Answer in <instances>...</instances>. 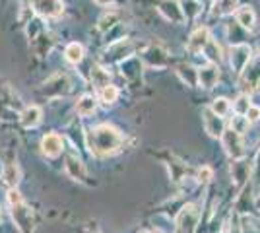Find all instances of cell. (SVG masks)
Wrapping results in <instances>:
<instances>
[{
	"instance_id": "obj_36",
	"label": "cell",
	"mask_w": 260,
	"mask_h": 233,
	"mask_svg": "<svg viewBox=\"0 0 260 233\" xmlns=\"http://www.w3.org/2000/svg\"><path fill=\"white\" fill-rule=\"evenodd\" d=\"M0 220H2V210H0Z\"/></svg>"
},
{
	"instance_id": "obj_22",
	"label": "cell",
	"mask_w": 260,
	"mask_h": 233,
	"mask_svg": "<svg viewBox=\"0 0 260 233\" xmlns=\"http://www.w3.org/2000/svg\"><path fill=\"white\" fill-rule=\"evenodd\" d=\"M233 12H237V0H216L214 14L223 16V14H233Z\"/></svg>"
},
{
	"instance_id": "obj_13",
	"label": "cell",
	"mask_w": 260,
	"mask_h": 233,
	"mask_svg": "<svg viewBox=\"0 0 260 233\" xmlns=\"http://www.w3.org/2000/svg\"><path fill=\"white\" fill-rule=\"evenodd\" d=\"M144 62L148 64V66H157L161 68L167 64V55H165V51H161L159 47H150L148 51H144Z\"/></svg>"
},
{
	"instance_id": "obj_21",
	"label": "cell",
	"mask_w": 260,
	"mask_h": 233,
	"mask_svg": "<svg viewBox=\"0 0 260 233\" xmlns=\"http://www.w3.org/2000/svg\"><path fill=\"white\" fill-rule=\"evenodd\" d=\"M91 80H93V86L99 89H103L105 86H109V72L101 66L91 68Z\"/></svg>"
},
{
	"instance_id": "obj_28",
	"label": "cell",
	"mask_w": 260,
	"mask_h": 233,
	"mask_svg": "<svg viewBox=\"0 0 260 233\" xmlns=\"http://www.w3.org/2000/svg\"><path fill=\"white\" fill-rule=\"evenodd\" d=\"M247 128H249V121H247L245 117H241V115L233 117V121H231V130H233V132L243 134Z\"/></svg>"
},
{
	"instance_id": "obj_11",
	"label": "cell",
	"mask_w": 260,
	"mask_h": 233,
	"mask_svg": "<svg viewBox=\"0 0 260 233\" xmlns=\"http://www.w3.org/2000/svg\"><path fill=\"white\" fill-rule=\"evenodd\" d=\"M41 150L49 157L58 155L62 152V138L58 134H47V136H43V140H41Z\"/></svg>"
},
{
	"instance_id": "obj_33",
	"label": "cell",
	"mask_w": 260,
	"mask_h": 233,
	"mask_svg": "<svg viewBox=\"0 0 260 233\" xmlns=\"http://www.w3.org/2000/svg\"><path fill=\"white\" fill-rule=\"evenodd\" d=\"M212 179V169L208 165H204L200 171H198V181H202V183H208Z\"/></svg>"
},
{
	"instance_id": "obj_24",
	"label": "cell",
	"mask_w": 260,
	"mask_h": 233,
	"mask_svg": "<svg viewBox=\"0 0 260 233\" xmlns=\"http://www.w3.org/2000/svg\"><path fill=\"white\" fill-rule=\"evenodd\" d=\"M249 107H250V99H249V95H247V93L239 95L237 99L233 101V111L237 113V115H241V117H245V115H247Z\"/></svg>"
},
{
	"instance_id": "obj_6",
	"label": "cell",
	"mask_w": 260,
	"mask_h": 233,
	"mask_svg": "<svg viewBox=\"0 0 260 233\" xmlns=\"http://www.w3.org/2000/svg\"><path fill=\"white\" fill-rule=\"evenodd\" d=\"M202 117H204V128H206V132L212 138H221V134L225 132V122H223V119L217 117L216 113H212L210 107L204 109Z\"/></svg>"
},
{
	"instance_id": "obj_10",
	"label": "cell",
	"mask_w": 260,
	"mask_h": 233,
	"mask_svg": "<svg viewBox=\"0 0 260 233\" xmlns=\"http://www.w3.org/2000/svg\"><path fill=\"white\" fill-rule=\"evenodd\" d=\"M219 80V70L216 64H208V66L198 70V84L202 88H214Z\"/></svg>"
},
{
	"instance_id": "obj_37",
	"label": "cell",
	"mask_w": 260,
	"mask_h": 233,
	"mask_svg": "<svg viewBox=\"0 0 260 233\" xmlns=\"http://www.w3.org/2000/svg\"><path fill=\"white\" fill-rule=\"evenodd\" d=\"M196 2H204V0H196Z\"/></svg>"
},
{
	"instance_id": "obj_19",
	"label": "cell",
	"mask_w": 260,
	"mask_h": 233,
	"mask_svg": "<svg viewBox=\"0 0 260 233\" xmlns=\"http://www.w3.org/2000/svg\"><path fill=\"white\" fill-rule=\"evenodd\" d=\"M2 181H4L10 189H14V187L20 183V169H18L16 163H10V165L4 167V171H2Z\"/></svg>"
},
{
	"instance_id": "obj_9",
	"label": "cell",
	"mask_w": 260,
	"mask_h": 233,
	"mask_svg": "<svg viewBox=\"0 0 260 233\" xmlns=\"http://www.w3.org/2000/svg\"><path fill=\"white\" fill-rule=\"evenodd\" d=\"M208 41H210V35H208V29L206 27H198L194 34L190 35V39H188V51L196 55V53H202L204 49H206Z\"/></svg>"
},
{
	"instance_id": "obj_1",
	"label": "cell",
	"mask_w": 260,
	"mask_h": 233,
	"mask_svg": "<svg viewBox=\"0 0 260 233\" xmlns=\"http://www.w3.org/2000/svg\"><path fill=\"white\" fill-rule=\"evenodd\" d=\"M120 142H122V136L117 128L109 126V124H99L95 126L89 136H87V144H89V150L98 155H107L117 152L120 148Z\"/></svg>"
},
{
	"instance_id": "obj_4",
	"label": "cell",
	"mask_w": 260,
	"mask_h": 233,
	"mask_svg": "<svg viewBox=\"0 0 260 233\" xmlns=\"http://www.w3.org/2000/svg\"><path fill=\"white\" fill-rule=\"evenodd\" d=\"M221 142H223V148L231 159H241L245 157V146H243V140H241V134L233 132L231 128L225 130L221 134Z\"/></svg>"
},
{
	"instance_id": "obj_3",
	"label": "cell",
	"mask_w": 260,
	"mask_h": 233,
	"mask_svg": "<svg viewBox=\"0 0 260 233\" xmlns=\"http://www.w3.org/2000/svg\"><path fill=\"white\" fill-rule=\"evenodd\" d=\"M198 216L200 214H198V208L194 204H186L177 218V233H194Z\"/></svg>"
},
{
	"instance_id": "obj_15",
	"label": "cell",
	"mask_w": 260,
	"mask_h": 233,
	"mask_svg": "<svg viewBox=\"0 0 260 233\" xmlns=\"http://www.w3.org/2000/svg\"><path fill=\"white\" fill-rule=\"evenodd\" d=\"M66 173L72 179H76V181H84V177H86V167H84V163L78 159L76 155H68L66 157Z\"/></svg>"
},
{
	"instance_id": "obj_25",
	"label": "cell",
	"mask_w": 260,
	"mask_h": 233,
	"mask_svg": "<svg viewBox=\"0 0 260 233\" xmlns=\"http://www.w3.org/2000/svg\"><path fill=\"white\" fill-rule=\"evenodd\" d=\"M99 97H101V101L103 103H115L117 101V97H119V89L115 88V86H105L103 89H99Z\"/></svg>"
},
{
	"instance_id": "obj_20",
	"label": "cell",
	"mask_w": 260,
	"mask_h": 233,
	"mask_svg": "<svg viewBox=\"0 0 260 233\" xmlns=\"http://www.w3.org/2000/svg\"><path fill=\"white\" fill-rule=\"evenodd\" d=\"M64 56L70 64H78V62H82V58H84V47L80 43H70L66 47Z\"/></svg>"
},
{
	"instance_id": "obj_16",
	"label": "cell",
	"mask_w": 260,
	"mask_h": 233,
	"mask_svg": "<svg viewBox=\"0 0 260 233\" xmlns=\"http://www.w3.org/2000/svg\"><path fill=\"white\" fill-rule=\"evenodd\" d=\"M41 121V109L39 107H27V109H23L22 115H20V122H22L23 128H33V126H37Z\"/></svg>"
},
{
	"instance_id": "obj_32",
	"label": "cell",
	"mask_w": 260,
	"mask_h": 233,
	"mask_svg": "<svg viewBox=\"0 0 260 233\" xmlns=\"http://www.w3.org/2000/svg\"><path fill=\"white\" fill-rule=\"evenodd\" d=\"M8 202H10V206H18V204H22V194L18 192L16 189H10L8 190Z\"/></svg>"
},
{
	"instance_id": "obj_34",
	"label": "cell",
	"mask_w": 260,
	"mask_h": 233,
	"mask_svg": "<svg viewBox=\"0 0 260 233\" xmlns=\"http://www.w3.org/2000/svg\"><path fill=\"white\" fill-rule=\"evenodd\" d=\"M95 2H98V4H101V6H107V4H111L113 0H95Z\"/></svg>"
},
{
	"instance_id": "obj_12",
	"label": "cell",
	"mask_w": 260,
	"mask_h": 233,
	"mask_svg": "<svg viewBox=\"0 0 260 233\" xmlns=\"http://www.w3.org/2000/svg\"><path fill=\"white\" fill-rule=\"evenodd\" d=\"M12 216H14L16 223L20 225V229H22V231H27V227H29L33 222V216H31V210H29L23 202L18 204V206H12Z\"/></svg>"
},
{
	"instance_id": "obj_29",
	"label": "cell",
	"mask_w": 260,
	"mask_h": 233,
	"mask_svg": "<svg viewBox=\"0 0 260 233\" xmlns=\"http://www.w3.org/2000/svg\"><path fill=\"white\" fill-rule=\"evenodd\" d=\"M206 53H212V55L208 56L212 62H219L221 60V55H219V47L216 45V41H208V45H206V49H204Z\"/></svg>"
},
{
	"instance_id": "obj_5",
	"label": "cell",
	"mask_w": 260,
	"mask_h": 233,
	"mask_svg": "<svg viewBox=\"0 0 260 233\" xmlns=\"http://www.w3.org/2000/svg\"><path fill=\"white\" fill-rule=\"evenodd\" d=\"M68 89H70V80H68V76L66 74H56L49 82H45L43 93L49 95V97H60V95L68 93Z\"/></svg>"
},
{
	"instance_id": "obj_18",
	"label": "cell",
	"mask_w": 260,
	"mask_h": 233,
	"mask_svg": "<svg viewBox=\"0 0 260 233\" xmlns=\"http://www.w3.org/2000/svg\"><path fill=\"white\" fill-rule=\"evenodd\" d=\"M95 109H98V99L93 95H82L76 103V111L82 117H89Z\"/></svg>"
},
{
	"instance_id": "obj_8",
	"label": "cell",
	"mask_w": 260,
	"mask_h": 233,
	"mask_svg": "<svg viewBox=\"0 0 260 233\" xmlns=\"http://www.w3.org/2000/svg\"><path fill=\"white\" fill-rule=\"evenodd\" d=\"M250 60V49L247 45H235L231 49V66L235 72H243V68L249 64Z\"/></svg>"
},
{
	"instance_id": "obj_23",
	"label": "cell",
	"mask_w": 260,
	"mask_h": 233,
	"mask_svg": "<svg viewBox=\"0 0 260 233\" xmlns=\"http://www.w3.org/2000/svg\"><path fill=\"white\" fill-rule=\"evenodd\" d=\"M210 109H212V113H216L217 117H225L229 113V109H231V105H229V101L225 99V97H217V99L212 101V105H210Z\"/></svg>"
},
{
	"instance_id": "obj_14",
	"label": "cell",
	"mask_w": 260,
	"mask_h": 233,
	"mask_svg": "<svg viewBox=\"0 0 260 233\" xmlns=\"http://www.w3.org/2000/svg\"><path fill=\"white\" fill-rule=\"evenodd\" d=\"M159 12H161L167 20L177 22V23H181V22H183V18H184L183 10L179 8V4H177V2H173V0H163L161 4H159Z\"/></svg>"
},
{
	"instance_id": "obj_35",
	"label": "cell",
	"mask_w": 260,
	"mask_h": 233,
	"mask_svg": "<svg viewBox=\"0 0 260 233\" xmlns=\"http://www.w3.org/2000/svg\"><path fill=\"white\" fill-rule=\"evenodd\" d=\"M150 233H163L161 229H153V231H150Z\"/></svg>"
},
{
	"instance_id": "obj_38",
	"label": "cell",
	"mask_w": 260,
	"mask_h": 233,
	"mask_svg": "<svg viewBox=\"0 0 260 233\" xmlns=\"http://www.w3.org/2000/svg\"><path fill=\"white\" fill-rule=\"evenodd\" d=\"M144 233H150V231H144Z\"/></svg>"
},
{
	"instance_id": "obj_30",
	"label": "cell",
	"mask_w": 260,
	"mask_h": 233,
	"mask_svg": "<svg viewBox=\"0 0 260 233\" xmlns=\"http://www.w3.org/2000/svg\"><path fill=\"white\" fill-rule=\"evenodd\" d=\"M243 233H260V225H254L250 218H243V225H241Z\"/></svg>"
},
{
	"instance_id": "obj_27",
	"label": "cell",
	"mask_w": 260,
	"mask_h": 233,
	"mask_svg": "<svg viewBox=\"0 0 260 233\" xmlns=\"http://www.w3.org/2000/svg\"><path fill=\"white\" fill-rule=\"evenodd\" d=\"M181 2H183V8H181V10L184 12L186 18H194V16H198L200 8H198V2H196V0H181Z\"/></svg>"
},
{
	"instance_id": "obj_7",
	"label": "cell",
	"mask_w": 260,
	"mask_h": 233,
	"mask_svg": "<svg viewBox=\"0 0 260 233\" xmlns=\"http://www.w3.org/2000/svg\"><path fill=\"white\" fill-rule=\"evenodd\" d=\"M62 8L60 0H33V10L43 18H56L62 14Z\"/></svg>"
},
{
	"instance_id": "obj_2",
	"label": "cell",
	"mask_w": 260,
	"mask_h": 233,
	"mask_svg": "<svg viewBox=\"0 0 260 233\" xmlns=\"http://www.w3.org/2000/svg\"><path fill=\"white\" fill-rule=\"evenodd\" d=\"M241 88L247 93L260 88V51L254 58H250L249 64L241 72Z\"/></svg>"
},
{
	"instance_id": "obj_31",
	"label": "cell",
	"mask_w": 260,
	"mask_h": 233,
	"mask_svg": "<svg viewBox=\"0 0 260 233\" xmlns=\"http://www.w3.org/2000/svg\"><path fill=\"white\" fill-rule=\"evenodd\" d=\"M245 119L250 122H258L260 121V107H256V105H250L249 111H247V115H245Z\"/></svg>"
},
{
	"instance_id": "obj_26",
	"label": "cell",
	"mask_w": 260,
	"mask_h": 233,
	"mask_svg": "<svg viewBox=\"0 0 260 233\" xmlns=\"http://www.w3.org/2000/svg\"><path fill=\"white\" fill-rule=\"evenodd\" d=\"M117 20H119V14H117V12H109V14H105V16L99 20V29H101V31H107L109 27H113V25L117 23Z\"/></svg>"
},
{
	"instance_id": "obj_17",
	"label": "cell",
	"mask_w": 260,
	"mask_h": 233,
	"mask_svg": "<svg viewBox=\"0 0 260 233\" xmlns=\"http://www.w3.org/2000/svg\"><path fill=\"white\" fill-rule=\"evenodd\" d=\"M237 23L245 29H252L254 27V22H256V16H254V10L250 6H241L237 10Z\"/></svg>"
}]
</instances>
